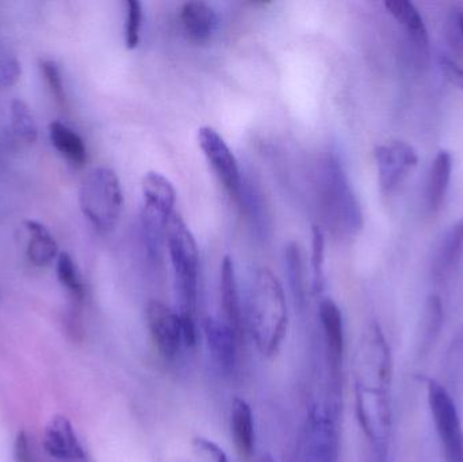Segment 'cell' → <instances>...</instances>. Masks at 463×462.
Masks as SVG:
<instances>
[{
    "instance_id": "cell-1",
    "label": "cell",
    "mask_w": 463,
    "mask_h": 462,
    "mask_svg": "<svg viewBox=\"0 0 463 462\" xmlns=\"http://www.w3.org/2000/svg\"><path fill=\"white\" fill-rule=\"evenodd\" d=\"M355 410L374 462H385L391 436L392 354L380 325L364 331L355 354Z\"/></svg>"
},
{
    "instance_id": "cell-2",
    "label": "cell",
    "mask_w": 463,
    "mask_h": 462,
    "mask_svg": "<svg viewBox=\"0 0 463 462\" xmlns=\"http://www.w3.org/2000/svg\"><path fill=\"white\" fill-rule=\"evenodd\" d=\"M247 325L260 354L279 352L288 333V306L279 279L269 269L258 270L250 285Z\"/></svg>"
},
{
    "instance_id": "cell-3",
    "label": "cell",
    "mask_w": 463,
    "mask_h": 462,
    "mask_svg": "<svg viewBox=\"0 0 463 462\" xmlns=\"http://www.w3.org/2000/svg\"><path fill=\"white\" fill-rule=\"evenodd\" d=\"M165 243L173 265L179 315L195 319L200 254L197 241L181 214L174 213L171 216L165 231Z\"/></svg>"
},
{
    "instance_id": "cell-4",
    "label": "cell",
    "mask_w": 463,
    "mask_h": 462,
    "mask_svg": "<svg viewBox=\"0 0 463 462\" xmlns=\"http://www.w3.org/2000/svg\"><path fill=\"white\" fill-rule=\"evenodd\" d=\"M318 178L328 222L343 235H355L364 224L361 206L339 160L326 157L321 162Z\"/></svg>"
},
{
    "instance_id": "cell-5",
    "label": "cell",
    "mask_w": 463,
    "mask_h": 462,
    "mask_svg": "<svg viewBox=\"0 0 463 462\" xmlns=\"http://www.w3.org/2000/svg\"><path fill=\"white\" fill-rule=\"evenodd\" d=\"M80 208L92 227L102 233L116 228L121 216V182L111 168H92L80 186Z\"/></svg>"
},
{
    "instance_id": "cell-6",
    "label": "cell",
    "mask_w": 463,
    "mask_h": 462,
    "mask_svg": "<svg viewBox=\"0 0 463 462\" xmlns=\"http://www.w3.org/2000/svg\"><path fill=\"white\" fill-rule=\"evenodd\" d=\"M143 190V228L146 246L152 254H157L165 243V231L175 206L176 192L173 182L160 173L146 174L141 182Z\"/></svg>"
},
{
    "instance_id": "cell-7",
    "label": "cell",
    "mask_w": 463,
    "mask_h": 462,
    "mask_svg": "<svg viewBox=\"0 0 463 462\" xmlns=\"http://www.w3.org/2000/svg\"><path fill=\"white\" fill-rule=\"evenodd\" d=\"M335 406L316 403L307 412L299 441L301 462L339 461V429Z\"/></svg>"
},
{
    "instance_id": "cell-8",
    "label": "cell",
    "mask_w": 463,
    "mask_h": 462,
    "mask_svg": "<svg viewBox=\"0 0 463 462\" xmlns=\"http://www.w3.org/2000/svg\"><path fill=\"white\" fill-rule=\"evenodd\" d=\"M427 395L446 462H463V430L453 398L432 379L427 382Z\"/></svg>"
},
{
    "instance_id": "cell-9",
    "label": "cell",
    "mask_w": 463,
    "mask_h": 462,
    "mask_svg": "<svg viewBox=\"0 0 463 462\" xmlns=\"http://www.w3.org/2000/svg\"><path fill=\"white\" fill-rule=\"evenodd\" d=\"M146 325L155 346L165 360L176 357L184 346L181 315L160 301H149L146 311Z\"/></svg>"
},
{
    "instance_id": "cell-10",
    "label": "cell",
    "mask_w": 463,
    "mask_h": 462,
    "mask_svg": "<svg viewBox=\"0 0 463 462\" xmlns=\"http://www.w3.org/2000/svg\"><path fill=\"white\" fill-rule=\"evenodd\" d=\"M198 144L225 189L231 194H239L241 190V173L239 163L224 138L213 127H203L198 130Z\"/></svg>"
},
{
    "instance_id": "cell-11",
    "label": "cell",
    "mask_w": 463,
    "mask_h": 462,
    "mask_svg": "<svg viewBox=\"0 0 463 462\" xmlns=\"http://www.w3.org/2000/svg\"><path fill=\"white\" fill-rule=\"evenodd\" d=\"M374 156L381 187L385 192L396 189L419 162L415 149L402 141L378 146L374 149Z\"/></svg>"
},
{
    "instance_id": "cell-12",
    "label": "cell",
    "mask_w": 463,
    "mask_h": 462,
    "mask_svg": "<svg viewBox=\"0 0 463 462\" xmlns=\"http://www.w3.org/2000/svg\"><path fill=\"white\" fill-rule=\"evenodd\" d=\"M43 449L52 458L60 462H84L86 453L65 417L52 418L43 431Z\"/></svg>"
},
{
    "instance_id": "cell-13",
    "label": "cell",
    "mask_w": 463,
    "mask_h": 462,
    "mask_svg": "<svg viewBox=\"0 0 463 462\" xmlns=\"http://www.w3.org/2000/svg\"><path fill=\"white\" fill-rule=\"evenodd\" d=\"M203 335L214 365L222 373L233 372L237 363V342L240 336L225 320L208 317L203 322Z\"/></svg>"
},
{
    "instance_id": "cell-14",
    "label": "cell",
    "mask_w": 463,
    "mask_h": 462,
    "mask_svg": "<svg viewBox=\"0 0 463 462\" xmlns=\"http://www.w3.org/2000/svg\"><path fill=\"white\" fill-rule=\"evenodd\" d=\"M318 312H320V322L323 325L329 363H331L332 372L335 376H337L343 363V353H345V328H343L342 312L331 298L321 301Z\"/></svg>"
},
{
    "instance_id": "cell-15",
    "label": "cell",
    "mask_w": 463,
    "mask_h": 462,
    "mask_svg": "<svg viewBox=\"0 0 463 462\" xmlns=\"http://www.w3.org/2000/svg\"><path fill=\"white\" fill-rule=\"evenodd\" d=\"M181 22L187 38L195 43L209 42L219 27L216 11L205 2L184 3L181 8Z\"/></svg>"
},
{
    "instance_id": "cell-16",
    "label": "cell",
    "mask_w": 463,
    "mask_h": 462,
    "mask_svg": "<svg viewBox=\"0 0 463 462\" xmlns=\"http://www.w3.org/2000/svg\"><path fill=\"white\" fill-rule=\"evenodd\" d=\"M220 292H222V309H224L225 322L236 331L237 335H242V312L240 304L239 287H237L236 271H234L233 259L225 257L222 263V276H220Z\"/></svg>"
},
{
    "instance_id": "cell-17",
    "label": "cell",
    "mask_w": 463,
    "mask_h": 462,
    "mask_svg": "<svg viewBox=\"0 0 463 462\" xmlns=\"http://www.w3.org/2000/svg\"><path fill=\"white\" fill-rule=\"evenodd\" d=\"M231 429L234 445L242 457L250 458L255 450V428L250 404L244 399L232 401Z\"/></svg>"
},
{
    "instance_id": "cell-18",
    "label": "cell",
    "mask_w": 463,
    "mask_h": 462,
    "mask_svg": "<svg viewBox=\"0 0 463 462\" xmlns=\"http://www.w3.org/2000/svg\"><path fill=\"white\" fill-rule=\"evenodd\" d=\"M385 7L400 24H404L410 34L411 42L418 51L424 53L429 46V35L423 18L415 5L410 0H388L385 2Z\"/></svg>"
},
{
    "instance_id": "cell-19",
    "label": "cell",
    "mask_w": 463,
    "mask_h": 462,
    "mask_svg": "<svg viewBox=\"0 0 463 462\" xmlns=\"http://www.w3.org/2000/svg\"><path fill=\"white\" fill-rule=\"evenodd\" d=\"M24 227L29 232L26 254L30 262L38 268L48 266L59 255V247L53 236L51 235L48 228L32 220L24 222Z\"/></svg>"
},
{
    "instance_id": "cell-20",
    "label": "cell",
    "mask_w": 463,
    "mask_h": 462,
    "mask_svg": "<svg viewBox=\"0 0 463 462\" xmlns=\"http://www.w3.org/2000/svg\"><path fill=\"white\" fill-rule=\"evenodd\" d=\"M453 157L449 151H440L435 157L427 182V203L431 211H438L445 201L450 184Z\"/></svg>"
},
{
    "instance_id": "cell-21",
    "label": "cell",
    "mask_w": 463,
    "mask_h": 462,
    "mask_svg": "<svg viewBox=\"0 0 463 462\" xmlns=\"http://www.w3.org/2000/svg\"><path fill=\"white\" fill-rule=\"evenodd\" d=\"M52 144L71 165L81 167L87 162V148L83 138L61 122H52L49 127Z\"/></svg>"
},
{
    "instance_id": "cell-22",
    "label": "cell",
    "mask_w": 463,
    "mask_h": 462,
    "mask_svg": "<svg viewBox=\"0 0 463 462\" xmlns=\"http://www.w3.org/2000/svg\"><path fill=\"white\" fill-rule=\"evenodd\" d=\"M463 254V219L449 230L437 254V273L445 276L458 265Z\"/></svg>"
},
{
    "instance_id": "cell-23",
    "label": "cell",
    "mask_w": 463,
    "mask_h": 462,
    "mask_svg": "<svg viewBox=\"0 0 463 462\" xmlns=\"http://www.w3.org/2000/svg\"><path fill=\"white\" fill-rule=\"evenodd\" d=\"M11 125L14 133L26 143H34L37 140V122L29 105L22 99H15L11 103Z\"/></svg>"
},
{
    "instance_id": "cell-24",
    "label": "cell",
    "mask_w": 463,
    "mask_h": 462,
    "mask_svg": "<svg viewBox=\"0 0 463 462\" xmlns=\"http://www.w3.org/2000/svg\"><path fill=\"white\" fill-rule=\"evenodd\" d=\"M443 325V306L438 296H430L424 311L423 331H421V347L429 349L439 335Z\"/></svg>"
},
{
    "instance_id": "cell-25",
    "label": "cell",
    "mask_w": 463,
    "mask_h": 462,
    "mask_svg": "<svg viewBox=\"0 0 463 462\" xmlns=\"http://www.w3.org/2000/svg\"><path fill=\"white\" fill-rule=\"evenodd\" d=\"M57 277L62 287L67 288L68 292L73 297L81 300L84 297V285L81 281L78 266L68 252H61L57 258Z\"/></svg>"
},
{
    "instance_id": "cell-26",
    "label": "cell",
    "mask_w": 463,
    "mask_h": 462,
    "mask_svg": "<svg viewBox=\"0 0 463 462\" xmlns=\"http://www.w3.org/2000/svg\"><path fill=\"white\" fill-rule=\"evenodd\" d=\"M285 263L294 295L302 300L305 296L304 262H302V254L298 244L290 243L286 247Z\"/></svg>"
},
{
    "instance_id": "cell-27",
    "label": "cell",
    "mask_w": 463,
    "mask_h": 462,
    "mask_svg": "<svg viewBox=\"0 0 463 462\" xmlns=\"http://www.w3.org/2000/svg\"><path fill=\"white\" fill-rule=\"evenodd\" d=\"M324 259H326V236L317 225L312 228V263L313 290L320 293L324 288Z\"/></svg>"
},
{
    "instance_id": "cell-28",
    "label": "cell",
    "mask_w": 463,
    "mask_h": 462,
    "mask_svg": "<svg viewBox=\"0 0 463 462\" xmlns=\"http://www.w3.org/2000/svg\"><path fill=\"white\" fill-rule=\"evenodd\" d=\"M141 22H143V5L138 0H128L127 24H125V43L128 49L137 48L140 42Z\"/></svg>"
},
{
    "instance_id": "cell-29",
    "label": "cell",
    "mask_w": 463,
    "mask_h": 462,
    "mask_svg": "<svg viewBox=\"0 0 463 462\" xmlns=\"http://www.w3.org/2000/svg\"><path fill=\"white\" fill-rule=\"evenodd\" d=\"M187 462H230L224 450L211 439L197 438L192 445Z\"/></svg>"
},
{
    "instance_id": "cell-30",
    "label": "cell",
    "mask_w": 463,
    "mask_h": 462,
    "mask_svg": "<svg viewBox=\"0 0 463 462\" xmlns=\"http://www.w3.org/2000/svg\"><path fill=\"white\" fill-rule=\"evenodd\" d=\"M41 72L51 90L52 95L60 105L65 103L64 81H62L61 71L53 60H43L40 62Z\"/></svg>"
},
{
    "instance_id": "cell-31",
    "label": "cell",
    "mask_w": 463,
    "mask_h": 462,
    "mask_svg": "<svg viewBox=\"0 0 463 462\" xmlns=\"http://www.w3.org/2000/svg\"><path fill=\"white\" fill-rule=\"evenodd\" d=\"M21 64L13 54L0 51V90L13 87L21 78Z\"/></svg>"
},
{
    "instance_id": "cell-32",
    "label": "cell",
    "mask_w": 463,
    "mask_h": 462,
    "mask_svg": "<svg viewBox=\"0 0 463 462\" xmlns=\"http://www.w3.org/2000/svg\"><path fill=\"white\" fill-rule=\"evenodd\" d=\"M448 365L451 369L453 376L463 372V325L457 333L456 338L451 342L448 354Z\"/></svg>"
},
{
    "instance_id": "cell-33",
    "label": "cell",
    "mask_w": 463,
    "mask_h": 462,
    "mask_svg": "<svg viewBox=\"0 0 463 462\" xmlns=\"http://www.w3.org/2000/svg\"><path fill=\"white\" fill-rule=\"evenodd\" d=\"M439 62L446 79L463 91V68L446 56L440 57Z\"/></svg>"
},
{
    "instance_id": "cell-34",
    "label": "cell",
    "mask_w": 463,
    "mask_h": 462,
    "mask_svg": "<svg viewBox=\"0 0 463 462\" xmlns=\"http://www.w3.org/2000/svg\"><path fill=\"white\" fill-rule=\"evenodd\" d=\"M449 37L457 48L463 45V10H456L449 18Z\"/></svg>"
},
{
    "instance_id": "cell-35",
    "label": "cell",
    "mask_w": 463,
    "mask_h": 462,
    "mask_svg": "<svg viewBox=\"0 0 463 462\" xmlns=\"http://www.w3.org/2000/svg\"><path fill=\"white\" fill-rule=\"evenodd\" d=\"M15 455L18 462H33L29 438L24 433H19L18 438H16Z\"/></svg>"
},
{
    "instance_id": "cell-36",
    "label": "cell",
    "mask_w": 463,
    "mask_h": 462,
    "mask_svg": "<svg viewBox=\"0 0 463 462\" xmlns=\"http://www.w3.org/2000/svg\"><path fill=\"white\" fill-rule=\"evenodd\" d=\"M259 462H277L274 460V458L271 457L269 455H264L263 457L260 458V461Z\"/></svg>"
}]
</instances>
